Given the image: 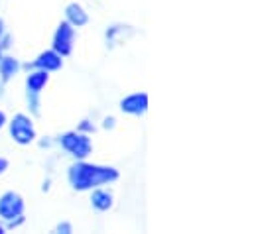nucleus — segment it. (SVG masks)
Instances as JSON below:
<instances>
[{
	"instance_id": "nucleus-1",
	"label": "nucleus",
	"mask_w": 254,
	"mask_h": 234,
	"mask_svg": "<svg viewBox=\"0 0 254 234\" xmlns=\"http://www.w3.org/2000/svg\"><path fill=\"white\" fill-rule=\"evenodd\" d=\"M115 179H119V172L115 168L93 166V164H85V162H77L69 168V183L77 191L97 189Z\"/></svg>"
},
{
	"instance_id": "nucleus-2",
	"label": "nucleus",
	"mask_w": 254,
	"mask_h": 234,
	"mask_svg": "<svg viewBox=\"0 0 254 234\" xmlns=\"http://www.w3.org/2000/svg\"><path fill=\"white\" fill-rule=\"evenodd\" d=\"M60 144L67 154H71L77 160H85L93 150V144H91L89 136L83 134V132H67L60 138Z\"/></svg>"
},
{
	"instance_id": "nucleus-3",
	"label": "nucleus",
	"mask_w": 254,
	"mask_h": 234,
	"mask_svg": "<svg viewBox=\"0 0 254 234\" xmlns=\"http://www.w3.org/2000/svg\"><path fill=\"white\" fill-rule=\"evenodd\" d=\"M10 136L14 142L26 146L30 142L36 140V128H34V122L26 115H16L10 122Z\"/></svg>"
},
{
	"instance_id": "nucleus-4",
	"label": "nucleus",
	"mask_w": 254,
	"mask_h": 234,
	"mask_svg": "<svg viewBox=\"0 0 254 234\" xmlns=\"http://www.w3.org/2000/svg\"><path fill=\"white\" fill-rule=\"evenodd\" d=\"M22 213H24V199L18 193L8 191L0 197V217L4 221H10L14 225L16 219H22Z\"/></svg>"
},
{
	"instance_id": "nucleus-5",
	"label": "nucleus",
	"mask_w": 254,
	"mask_h": 234,
	"mask_svg": "<svg viewBox=\"0 0 254 234\" xmlns=\"http://www.w3.org/2000/svg\"><path fill=\"white\" fill-rule=\"evenodd\" d=\"M73 40H75V30L69 22H62L56 30L54 36V52H58L62 58L69 56L73 52Z\"/></svg>"
},
{
	"instance_id": "nucleus-6",
	"label": "nucleus",
	"mask_w": 254,
	"mask_h": 234,
	"mask_svg": "<svg viewBox=\"0 0 254 234\" xmlns=\"http://www.w3.org/2000/svg\"><path fill=\"white\" fill-rule=\"evenodd\" d=\"M121 111L127 113V115H134V117L144 115L148 111V95L146 93L128 95L127 99L121 101Z\"/></svg>"
},
{
	"instance_id": "nucleus-7",
	"label": "nucleus",
	"mask_w": 254,
	"mask_h": 234,
	"mask_svg": "<svg viewBox=\"0 0 254 234\" xmlns=\"http://www.w3.org/2000/svg\"><path fill=\"white\" fill-rule=\"evenodd\" d=\"M62 65H64L62 56H60L58 52H54V50L40 54V58L34 61V67L44 69V71H48V73H50V71H58V69H62Z\"/></svg>"
},
{
	"instance_id": "nucleus-8",
	"label": "nucleus",
	"mask_w": 254,
	"mask_h": 234,
	"mask_svg": "<svg viewBox=\"0 0 254 234\" xmlns=\"http://www.w3.org/2000/svg\"><path fill=\"white\" fill-rule=\"evenodd\" d=\"M48 81H50L48 71L38 69V71H34V73L28 75V79H26V89H28L30 95H40L42 89L48 85Z\"/></svg>"
},
{
	"instance_id": "nucleus-9",
	"label": "nucleus",
	"mask_w": 254,
	"mask_h": 234,
	"mask_svg": "<svg viewBox=\"0 0 254 234\" xmlns=\"http://www.w3.org/2000/svg\"><path fill=\"white\" fill-rule=\"evenodd\" d=\"M65 16H67V22L73 26V28H81L89 22V16L87 12L77 4V2H71L67 8H65Z\"/></svg>"
},
{
	"instance_id": "nucleus-10",
	"label": "nucleus",
	"mask_w": 254,
	"mask_h": 234,
	"mask_svg": "<svg viewBox=\"0 0 254 234\" xmlns=\"http://www.w3.org/2000/svg\"><path fill=\"white\" fill-rule=\"evenodd\" d=\"M91 205L97 209V211H109L113 207V195L105 189H97L93 195H91Z\"/></svg>"
},
{
	"instance_id": "nucleus-11",
	"label": "nucleus",
	"mask_w": 254,
	"mask_h": 234,
	"mask_svg": "<svg viewBox=\"0 0 254 234\" xmlns=\"http://www.w3.org/2000/svg\"><path fill=\"white\" fill-rule=\"evenodd\" d=\"M18 69H20L18 59H14V58H2L0 59V75H2V79H4V81L12 79V77L18 73Z\"/></svg>"
},
{
	"instance_id": "nucleus-12",
	"label": "nucleus",
	"mask_w": 254,
	"mask_h": 234,
	"mask_svg": "<svg viewBox=\"0 0 254 234\" xmlns=\"http://www.w3.org/2000/svg\"><path fill=\"white\" fill-rule=\"evenodd\" d=\"M56 231H58V233H64V234H71V233H73V229H71V225H69V223H62V225H60Z\"/></svg>"
},
{
	"instance_id": "nucleus-13",
	"label": "nucleus",
	"mask_w": 254,
	"mask_h": 234,
	"mask_svg": "<svg viewBox=\"0 0 254 234\" xmlns=\"http://www.w3.org/2000/svg\"><path fill=\"white\" fill-rule=\"evenodd\" d=\"M6 170H8V162L4 158H0V174H4Z\"/></svg>"
},
{
	"instance_id": "nucleus-14",
	"label": "nucleus",
	"mask_w": 254,
	"mask_h": 234,
	"mask_svg": "<svg viewBox=\"0 0 254 234\" xmlns=\"http://www.w3.org/2000/svg\"><path fill=\"white\" fill-rule=\"evenodd\" d=\"M79 130H89V132H91V130H95V128H93L91 124H87V120H83V124L79 126Z\"/></svg>"
},
{
	"instance_id": "nucleus-15",
	"label": "nucleus",
	"mask_w": 254,
	"mask_h": 234,
	"mask_svg": "<svg viewBox=\"0 0 254 234\" xmlns=\"http://www.w3.org/2000/svg\"><path fill=\"white\" fill-rule=\"evenodd\" d=\"M115 126V118H107L105 120V128H113Z\"/></svg>"
},
{
	"instance_id": "nucleus-16",
	"label": "nucleus",
	"mask_w": 254,
	"mask_h": 234,
	"mask_svg": "<svg viewBox=\"0 0 254 234\" xmlns=\"http://www.w3.org/2000/svg\"><path fill=\"white\" fill-rule=\"evenodd\" d=\"M4 124H6V115H4L2 111H0V128H2Z\"/></svg>"
},
{
	"instance_id": "nucleus-17",
	"label": "nucleus",
	"mask_w": 254,
	"mask_h": 234,
	"mask_svg": "<svg viewBox=\"0 0 254 234\" xmlns=\"http://www.w3.org/2000/svg\"><path fill=\"white\" fill-rule=\"evenodd\" d=\"M0 234H4V227L2 225H0Z\"/></svg>"
},
{
	"instance_id": "nucleus-18",
	"label": "nucleus",
	"mask_w": 254,
	"mask_h": 234,
	"mask_svg": "<svg viewBox=\"0 0 254 234\" xmlns=\"http://www.w3.org/2000/svg\"><path fill=\"white\" fill-rule=\"evenodd\" d=\"M0 36H2V20H0Z\"/></svg>"
}]
</instances>
